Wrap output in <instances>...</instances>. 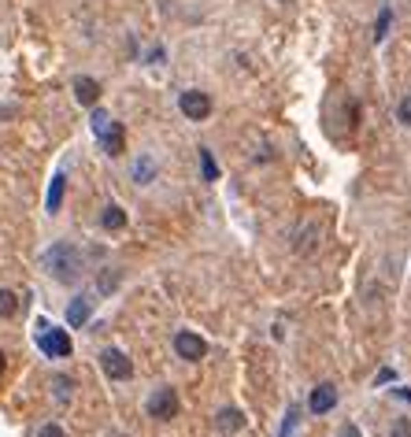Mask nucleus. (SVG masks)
<instances>
[{
	"label": "nucleus",
	"mask_w": 411,
	"mask_h": 437,
	"mask_svg": "<svg viewBox=\"0 0 411 437\" xmlns=\"http://www.w3.org/2000/svg\"><path fill=\"white\" fill-rule=\"evenodd\" d=\"M75 97H78V104H97L100 100V82L97 78H75Z\"/></svg>",
	"instance_id": "10"
},
{
	"label": "nucleus",
	"mask_w": 411,
	"mask_h": 437,
	"mask_svg": "<svg viewBox=\"0 0 411 437\" xmlns=\"http://www.w3.org/2000/svg\"><path fill=\"white\" fill-rule=\"evenodd\" d=\"M100 367H104V375L112 378V382H126L134 375V363L126 352H119V349H104L100 352Z\"/></svg>",
	"instance_id": "5"
},
{
	"label": "nucleus",
	"mask_w": 411,
	"mask_h": 437,
	"mask_svg": "<svg viewBox=\"0 0 411 437\" xmlns=\"http://www.w3.org/2000/svg\"><path fill=\"white\" fill-rule=\"evenodd\" d=\"M0 375H4V352H0Z\"/></svg>",
	"instance_id": "24"
},
{
	"label": "nucleus",
	"mask_w": 411,
	"mask_h": 437,
	"mask_svg": "<svg viewBox=\"0 0 411 437\" xmlns=\"http://www.w3.org/2000/svg\"><path fill=\"white\" fill-rule=\"evenodd\" d=\"M386 26H389V8H386V12L378 15V30H374V38H378V41L386 38Z\"/></svg>",
	"instance_id": "21"
},
{
	"label": "nucleus",
	"mask_w": 411,
	"mask_h": 437,
	"mask_svg": "<svg viewBox=\"0 0 411 437\" xmlns=\"http://www.w3.org/2000/svg\"><path fill=\"white\" fill-rule=\"evenodd\" d=\"M38 437H67V430H63L60 423H45L41 430H38Z\"/></svg>",
	"instance_id": "19"
},
{
	"label": "nucleus",
	"mask_w": 411,
	"mask_h": 437,
	"mask_svg": "<svg viewBox=\"0 0 411 437\" xmlns=\"http://www.w3.org/2000/svg\"><path fill=\"white\" fill-rule=\"evenodd\" d=\"M178 108H182V115H186V119L204 123L208 115H212V97L200 93V89H186V93L178 97Z\"/></svg>",
	"instance_id": "3"
},
{
	"label": "nucleus",
	"mask_w": 411,
	"mask_h": 437,
	"mask_svg": "<svg viewBox=\"0 0 411 437\" xmlns=\"http://www.w3.org/2000/svg\"><path fill=\"white\" fill-rule=\"evenodd\" d=\"M397 119L404 123V126H411V97H404V100H400V108H397Z\"/></svg>",
	"instance_id": "20"
},
{
	"label": "nucleus",
	"mask_w": 411,
	"mask_h": 437,
	"mask_svg": "<svg viewBox=\"0 0 411 437\" xmlns=\"http://www.w3.org/2000/svg\"><path fill=\"white\" fill-rule=\"evenodd\" d=\"M175 352H178L182 360L197 363V360L208 356V345H204V338H200V334H193V330H178V334H175Z\"/></svg>",
	"instance_id": "6"
},
{
	"label": "nucleus",
	"mask_w": 411,
	"mask_h": 437,
	"mask_svg": "<svg viewBox=\"0 0 411 437\" xmlns=\"http://www.w3.org/2000/svg\"><path fill=\"white\" fill-rule=\"evenodd\" d=\"M334 404H337V389L330 386V382H323V386H315V389H312V400H308V408H312L315 415L334 412Z\"/></svg>",
	"instance_id": "7"
},
{
	"label": "nucleus",
	"mask_w": 411,
	"mask_h": 437,
	"mask_svg": "<svg viewBox=\"0 0 411 437\" xmlns=\"http://www.w3.org/2000/svg\"><path fill=\"white\" fill-rule=\"evenodd\" d=\"M15 312H19V297L12 289H0V319H12Z\"/></svg>",
	"instance_id": "15"
},
{
	"label": "nucleus",
	"mask_w": 411,
	"mask_h": 437,
	"mask_svg": "<svg viewBox=\"0 0 411 437\" xmlns=\"http://www.w3.org/2000/svg\"><path fill=\"white\" fill-rule=\"evenodd\" d=\"M341 437H360V430H356L352 423H345V426H341Z\"/></svg>",
	"instance_id": "23"
},
{
	"label": "nucleus",
	"mask_w": 411,
	"mask_h": 437,
	"mask_svg": "<svg viewBox=\"0 0 411 437\" xmlns=\"http://www.w3.org/2000/svg\"><path fill=\"white\" fill-rule=\"evenodd\" d=\"M89 315H93V304H89V297H75L67 304V326H86Z\"/></svg>",
	"instance_id": "9"
},
{
	"label": "nucleus",
	"mask_w": 411,
	"mask_h": 437,
	"mask_svg": "<svg viewBox=\"0 0 411 437\" xmlns=\"http://www.w3.org/2000/svg\"><path fill=\"white\" fill-rule=\"evenodd\" d=\"M100 226H104V230H123V226H126V212L119 204H108L104 212H100Z\"/></svg>",
	"instance_id": "11"
},
{
	"label": "nucleus",
	"mask_w": 411,
	"mask_h": 437,
	"mask_svg": "<svg viewBox=\"0 0 411 437\" xmlns=\"http://www.w3.org/2000/svg\"><path fill=\"white\" fill-rule=\"evenodd\" d=\"M38 349L49 360H67L71 352H75V345H71V334L67 330L49 326V323H38Z\"/></svg>",
	"instance_id": "2"
},
{
	"label": "nucleus",
	"mask_w": 411,
	"mask_h": 437,
	"mask_svg": "<svg viewBox=\"0 0 411 437\" xmlns=\"http://www.w3.org/2000/svg\"><path fill=\"white\" fill-rule=\"evenodd\" d=\"M389 437H411V423L404 415L400 419H393V426H389Z\"/></svg>",
	"instance_id": "17"
},
{
	"label": "nucleus",
	"mask_w": 411,
	"mask_h": 437,
	"mask_svg": "<svg viewBox=\"0 0 411 437\" xmlns=\"http://www.w3.org/2000/svg\"><path fill=\"white\" fill-rule=\"evenodd\" d=\"M63 186H67V178H63V175H56V178H52V186H49V212L52 215H56L60 204H63Z\"/></svg>",
	"instance_id": "14"
},
{
	"label": "nucleus",
	"mask_w": 411,
	"mask_h": 437,
	"mask_svg": "<svg viewBox=\"0 0 411 437\" xmlns=\"http://www.w3.org/2000/svg\"><path fill=\"white\" fill-rule=\"evenodd\" d=\"M215 423H219V430H223V434H237L245 426V415L237 412V408H226V412H219Z\"/></svg>",
	"instance_id": "12"
},
{
	"label": "nucleus",
	"mask_w": 411,
	"mask_h": 437,
	"mask_svg": "<svg viewBox=\"0 0 411 437\" xmlns=\"http://www.w3.org/2000/svg\"><path fill=\"white\" fill-rule=\"evenodd\" d=\"M149 415L160 419V423H171V419L178 415V393H175V389H171V386L156 389V393L149 397Z\"/></svg>",
	"instance_id": "4"
},
{
	"label": "nucleus",
	"mask_w": 411,
	"mask_h": 437,
	"mask_svg": "<svg viewBox=\"0 0 411 437\" xmlns=\"http://www.w3.org/2000/svg\"><path fill=\"white\" fill-rule=\"evenodd\" d=\"M293 423H297V408L286 415V426H282V434H278V437H289V430H293Z\"/></svg>",
	"instance_id": "22"
},
{
	"label": "nucleus",
	"mask_w": 411,
	"mask_h": 437,
	"mask_svg": "<svg viewBox=\"0 0 411 437\" xmlns=\"http://www.w3.org/2000/svg\"><path fill=\"white\" fill-rule=\"evenodd\" d=\"M278 4H293V0H278Z\"/></svg>",
	"instance_id": "25"
},
{
	"label": "nucleus",
	"mask_w": 411,
	"mask_h": 437,
	"mask_svg": "<svg viewBox=\"0 0 411 437\" xmlns=\"http://www.w3.org/2000/svg\"><path fill=\"white\" fill-rule=\"evenodd\" d=\"M52 386H56V400H60V404H67V400H71V378H56Z\"/></svg>",
	"instance_id": "18"
},
{
	"label": "nucleus",
	"mask_w": 411,
	"mask_h": 437,
	"mask_svg": "<svg viewBox=\"0 0 411 437\" xmlns=\"http://www.w3.org/2000/svg\"><path fill=\"white\" fill-rule=\"evenodd\" d=\"M97 138H100V145H104V152H108V156H119V152H123V145H126V134H123V126H119L115 119L108 123L104 130L97 134Z\"/></svg>",
	"instance_id": "8"
},
{
	"label": "nucleus",
	"mask_w": 411,
	"mask_h": 437,
	"mask_svg": "<svg viewBox=\"0 0 411 437\" xmlns=\"http://www.w3.org/2000/svg\"><path fill=\"white\" fill-rule=\"evenodd\" d=\"M45 267H49V275L56 282H78V275H82V252L75 249V245L60 241V245H52V249L45 252Z\"/></svg>",
	"instance_id": "1"
},
{
	"label": "nucleus",
	"mask_w": 411,
	"mask_h": 437,
	"mask_svg": "<svg viewBox=\"0 0 411 437\" xmlns=\"http://www.w3.org/2000/svg\"><path fill=\"white\" fill-rule=\"evenodd\" d=\"M200 167H204V178L208 182L219 178V167H215V160H212V152H208V149H200Z\"/></svg>",
	"instance_id": "16"
},
{
	"label": "nucleus",
	"mask_w": 411,
	"mask_h": 437,
	"mask_svg": "<svg viewBox=\"0 0 411 437\" xmlns=\"http://www.w3.org/2000/svg\"><path fill=\"white\" fill-rule=\"evenodd\" d=\"M152 178H156V163H152L149 156H141L134 163V182H137V186H149Z\"/></svg>",
	"instance_id": "13"
}]
</instances>
